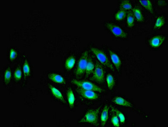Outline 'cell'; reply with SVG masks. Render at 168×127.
<instances>
[{
	"label": "cell",
	"instance_id": "6da1fadb",
	"mask_svg": "<svg viewBox=\"0 0 168 127\" xmlns=\"http://www.w3.org/2000/svg\"><path fill=\"white\" fill-rule=\"evenodd\" d=\"M100 108L99 107L96 109L89 110L84 114V116L79 121L80 123H88L98 125L99 115L100 112Z\"/></svg>",
	"mask_w": 168,
	"mask_h": 127
},
{
	"label": "cell",
	"instance_id": "7a4b0ae2",
	"mask_svg": "<svg viewBox=\"0 0 168 127\" xmlns=\"http://www.w3.org/2000/svg\"><path fill=\"white\" fill-rule=\"evenodd\" d=\"M72 83L78 87L83 89V90L97 91L100 93H102L105 91V90L102 88L97 86L92 82H88V81H79V80L74 79L72 80Z\"/></svg>",
	"mask_w": 168,
	"mask_h": 127
},
{
	"label": "cell",
	"instance_id": "3957f363",
	"mask_svg": "<svg viewBox=\"0 0 168 127\" xmlns=\"http://www.w3.org/2000/svg\"><path fill=\"white\" fill-rule=\"evenodd\" d=\"M91 51L92 53L99 59V61L106 66V67L110 69L113 71H115V69L113 65L110 62V61L108 57L106 55V54L103 51L100 49H96V48L92 47L91 49Z\"/></svg>",
	"mask_w": 168,
	"mask_h": 127
},
{
	"label": "cell",
	"instance_id": "277c9868",
	"mask_svg": "<svg viewBox=\"0 0 168 127\" xmlns=\"http://www.w3.org/2000/svg\"><path fill=\"white\" fill-rule=\"evenodd\" d=\"M105 26L109 32L116 37L125 38L128 36L127 33L118 25L111 22L105 23Z\"/></svg>",
	"mask_w": 168,
	"mask_h": 127
},
{
	"label": "cell",
	"instance_id": "5b68a950",
	"mask_svg": "<svg viewBox=\"0 0 168 127\" xmlns=\"http://www.w3.org/2000/svg\"><path fill=\"white\" fill-rule=\"evenodd\" d=\"M88 57V51H85L82 54L78 63L77 67L75 72V75L76 76H80L85 72L87 65Z\"/></svg>",
	"mask_w": 168,
	"mask_h": 127
},
{
	"label": "cell",
	"instance_id": "8992f818",
	"mask_svg": "<svg viewBox=\"0 0 168 127\" xmlns=\"http://www.w3.org/2000/svg\"><path fill=\"white\" fill-rule=\"evenodd\" d=\"M91 79L97 83H103L104 80L105 72L103 67L99 62L96 63Z\"/></svg>",
	"mask_w": 168,
	"mask_h": 127
},
{
	"label": "cell",
	"instance_id": "52a82bcc",
	"mask_svg": "<svg viewBox=\"0 0 168 127\" xmlns=\"http://www.w3.org/2000/svg\"><path fill=\"white\" fill-rule=\"evenodd\" d=\"M78 92L81 96L85 99L90 100H96L99 98V95L94 92V91L83 90L79 88Z\"/></svg>",
	"mask_w": 168,
	"mask_h": 127
},
{
	"label": "cell",
	"instance_id": "ba28073f",
	"mask_svg": "<svg viewBox=\"0 0 168 127\" xmlns=\"http://www.w3.org/2000/svg\"><path fill=\"white\" fill-rule=\"evenodd\" d=\"M166 36L163 35H156L151 38L149 41V44L152 48L159 47L166 40Z\"/></svg>",
	"mask_w": 168,
	"mask_h": 127
},
{
	"label": "cell",
	"instance_id": "9c48e42d",
	"mask_svg": "<svg viewBox=\"0 0 168 127\" xmlns=\"http://www.w3.org/2000/svg\"><path fill=\"white\" fill-rule=\"evenodd\" d=\"M113 102L115 104L124 107H129L134 108V106L130 102L125 99L123 97L117 96L113 99Z\"/></svg>",
	"mask_w": 168,
	"mask_h": 127
},
{
	"label": "cell",
	"instance_id": "30bf717a",
	"mask_svg": "<svg viewBox=\"0 0 168 127\" xmlns=\"http://www.w3.org/2000/svg\"><path fill=\"white\" fill-rule=\"evenodd\" d=\"M109 56H110L112 62L115 65L117 70L119 72L121 70V61L118 55L115 52L111 50H109Z\"/></svg>",
	"mask_w": 168,
	"mask_h": 127
},
{
	"label": "cell",
	"instance_id": "8fae6325",
	"mask_svg": "<svg viewBox=\"0 0 168 127\" xmlns=\"http://www.w3.org/2000/svg\"><path fill=\"white\" fill-rule=\"evenodd\" d=\"M109 106L106 105L104 107L100 115V122H101V125L102 126H104L107 124L109 118Z\"/></svg>",
	"mask_w": 168,
	"mask_h": 127
},
{
	"label": "cell",
	"instance_id": "7c38bea8",
	"mask_svg": "<svg viewBox=\"0 0 168 127\" xmlns=\"http://www.w3.org/2000/svg\"><path fill=\"white\" fill-rule=\"evenodd\" d=\"M48 77L50 80L55 83L61 84H66L64 79L59 74L55 73H51L49 74Z\"/></svg>",
	"mask_w": 168,
	"mask_h": 127
},
{
	"label": "cell",
	"instance_id": "4fadbf2b",
	"mask_svg": "<svg viewBox=\"0 0 168 127\" xmlns=\"http://www.w3.org/2000/svg\"><path fill=\"white\" fill-rule=\"evenodd\" d=\"M49 88H50L52 94L56 98L59 99L63 103H65L64 98L62 94L58 89L52 86V85H49Z\"/></svg>",
	"mask_w": 168,
	"mask_h": 127
},
{
	"label": "cell",
	"instance_id": "5bb4252c",
	"mask_svg": "<svg viewBox=\"0 0 168 127\" xmlns=\"http://www.w3.org/2000/svg\"><path fill=\"white\" fill-rule=\"evenodd\" d=\"M67 99L70 108L72 109L75 106V95L71 88H68L67 91Z\"/></svg>",
	"mask_w": 168,
	"mask_h": 127
},
{
	"label": "cell",
	"instance_id": "9a60e30c",
	"mask_svg": "<svg viewBox=\"0 0 168 127\" xmlns=\"http://www.w3.org/2000/svg\"><path fill=\"white\" fill-rule=\"evenodd\" d=\"M95 67V66L94 64L93 61H92V58H91V57L88 56L87 65L85 70L86 77L88 76L93 71Z\"/></svg>",
	"mask_w": 168,
	"mask_h": 127
},
{
	"label": "cell",
	"instance_id": "2e32d148",
	"mask_svg": "<svg viewBox=\"0 0 168 127\" xmlns=\"http://www.w3.org/2000/svg\"><path fill=\"white\" fill-rule=\"evenodd\" d=\"M132 13L133 14L134 17H135L136 19L138 22H142L144 21L143 15L141 10L139 8L137 7L133 8L132 10Z\"/></svg>",
	"mask_w": 168,
	"mask_h": 127
},
{
	"label": "cell",
	"instance_id": "e0dca14e",
	"mask_svg": "<svg viewBox=\"0 0 168 127\" xmlns=\"http://www.w3.org/2000/svg\"><path fill=\"white\" fill-rule=\"evenodd\" d=\"M139 3L152 14H154V10L153 3L150 1H139Z\"/></svg>",
	"mask_w": 168,
	"mask_h": 127
},
{
	"label": "cell",
	"instance_id": "ac0fdd59",
	"mask_svg": "<svg viewBox=\"0 0 168 127\" xmlns=\"http://www.w3.org/2000/svg\"><path fill=\"white\" fill-rule=\"evenodd\" d=\"M166 23L165 15H160L157 18L154 28L155 29H160L163 27Z\"/></svg>",
	"mask_w": 168,
	"mask_h": 127
},
{
	"label": "cell",
	"instance_id": "d6986e66",
	"mask_svg": "<svg viewBox=\"0 0 168 127\" xmlns=\"http://www.w3.org/2000/svg\"><path fill=\"white\" fill-rule=\"evenodd\" d=\"M75 63H76V59L75 57H68L65 62V67L66 69L68 70L72 69L75 65Z\"/></svg>",
	"mask_w": 168,
	"mask_h": 127
},
{
	"label": "cell",
	"instance_id": "ffe728a7",
	"mask_svg": "<svg viewBox=\"0 0 168 127\" xmlns=\"http://www.w3.org/2000/svg\"><path fill=\"white\" fill-rule=\"evenodd\" d=\"M23 72L24 78L25 79H26L27 77L29 76L31 73L30 67L28 60L26 59L25 60L23 66Z\"/></svg>",
	"mask_w": 168,
	"mask_h": 127
},
{
	"label": "cell",
	"instance_id": "44dd1931",
	"mask_svg": "<svg viewBox=\"0 0 168 127\" xmlns=\"http://www.w3.org/2000/svg\"><path fill=\"white\" fill-rule=\"evenodd\" d=\"M126 10L121 9L115 13V19L117 21H122L126 17Z\"/></svg>",
	"mask_w": 168,
	"mask_h": 127
},
{
	"label": "cell",
	"instance_id": "7402d4cb",
	"mask_svg": "<svg viewBox=\"0 0 168 127\" xmlns=\"http://www.w3.org/2000/svg\"><path fill=\"white\" fill-rule=\"evenodd\" d=\"M106 80L109 89V90H113L115 85V80L114 77L111 74H109L107 75Z\"/></svg>",
	"mask_w": 168,
	"mask_h": 127
},
{
	"label": "cell",
	"instance_id": "603a6c76",
	"mask_svg": "<svg viewBox=\"0 0 168 127\" xmlns=\"http://www.w3.org/2000/svg\"><path fill=\"white\" fill-rule=\"evenodd\" d=\"M112 113H114V114H116L117 116L118 117L120 121L122 123H124L125 122V119L124 114H123L118 109H116V108H114L113 107L112 108Z\"/></svg>",
	"mask_w": 168,
	"mask_h": 127
},
{
	"label": "cell",
	"instance_id": "cb8c5ba5",
	"mask_svg": "<svg viewBox=\"0 0 168 127\" xmlns=\"http://www.w3.org/2000/svg\"><path fill=\"white\" fill-rule=\"evenodd\" d=\"M127 23L128 26L129 28H132L134 26V17L133 14L131 11H129L127 17Z\"/></svg>",
	"mask_w": 168,
	"mask_h": 127
},
{
	"label": "cell",
	"instance_id": "d4e9b609",
	"mask_svg": "<svg viewBox=\"0 0 168 127\" xmlns=\"http://www.w3.org/2000/svg\"><path fill=\"white\" fill-rule=\"evenodd\" d=\"M120 7L123 10H130L132 9V5L129 1H123L121 2L120 5Z\"/></svg>",
	"mask_w": 168,
	"mask_h": 127
},
{
	"label": "cell",
	"instance_id": "484cf974",
	"mask_svg": "<svg viewBox=\"0 0 168 127\" xmlns=\"http://www.w3.org/2000/svg\"><path fill=\"white\" fill-rule=\"evenodd\" d=\"M11 73L10 68L7 69L4 74V83L6 85H8L10 81H11Z\"/></svg>",
	"mask_w": 168,
	"mask_h": 127
},
{
	"label": "cell",
	"instance_id": "4316f807",
	"mask_svg": "<svg viewBox=\"0 0 168 127\" xmlns=\"http://www.w3.org/2000/svg\"><path fill=\"white\" fill-rule=\"evenodd\" d=\"M113 115L111 118V122L113 125L115 127L120 126V120L116 114L113 113Z\"/></svg>",
	"mask_w": 168,
	"mask_h": 127
},
{
	"label": "cell",
	"instance_id": "83f0119b",
	"mask_svg": "<svg viewBox=\"0 0 168 127\" xmlns=\"http://www.w3.org/2000/svg\"><path fill=\"white\" fill-rule=\"evenodd\" d=\"M22 77L21 69L20 67H18L14 72V78L16 81H19Z\"/></svg>",
	"mask_w": 168,
	"mask_h": 127
},
{
	"label": "cell",
	"instance_id": "f1b7e54d",
	"mask_svg": "<svg viewBox=\"0 0 168 127\" xmlns=\"http://www.w3.org/2000/svg\"><path fill=\"white\" fill-rule=\"evenodd\" d=\"M17 56V53L14 49H11L10 53V60H14L15 59Z\"/></svg>",
	"mask_w": 168,
	"mask_h": 127
},
{
	"label": "cell",
	"instance_id": "f546056e",
	"mask_svg": "<svg viewBox=\"0 0 168 127\" xmlns=\"http://www.w3.org/2000/svg\"><path fill=\"white\" fill-rule=\"evenodd\" d=\"M158 5L159 6H164L166 5L167 3L166 1H158Z\"/></svg>",
	"mask_w": 168,
	"mask_h": 127
}]
</instances>
